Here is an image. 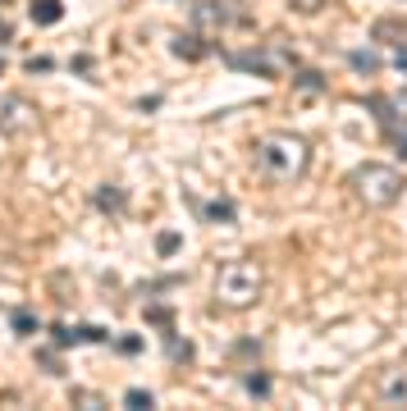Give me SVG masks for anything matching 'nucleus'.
Wrapping results in <instances>:
<instances>
[{"mask_svg": "<svg viewBox=\"0 0 407 411\" xmlns=\"http://www.w3.org/2000/svg\"><path fill=\"white\" fill-rule=\"evenodd\" d=\"M60 14H65V5H60V0H33V23H42V28L60 23Z\"/></svg>", "mask_w": 407, "mask_h": 411, "instance_id": "obj_6", "label": "nucleus"}, {"mask_svg": "<svg viewBox=\"0 0 407 411\" xmlns=\"http://www.w3.org/2000/svg\"><path fill=\"white\" fill-rule=\"evenodd\" d=\"M348 187L362 196L366 206H394L398 196H403V174L371 160V165H357V169L348 174Z\"/></svg>", "mask_w": 407, "mask_h": 411, "instance_id": "obj_1", "label": "nucleus"}, {"mask_svg": "<svg viewBox=\"0 0 407 411\" xmlns=\"http://www.w3.org/2000/svg\"><path fill=\"white\" fill-rule=\"evenodd\" d=\"M229 65H233V69H252V74H261V78H270V74L279 69L270 55H229Z\"/></svg>", "mask_w": 407, "mask_h": 411, "instance_id": "obj_5", "label": "nucleus"}, {"mask_svg": "<svg viewBox=\"0 0 407 411\" xmlns=\"http://www.w3.org/2000/svg\"><path fill=\"white\" fill-rule=\"evenodd\" d=\"M224 306H252L261 297V270H256L252 260H229L220 270V283H215Z\"/></svg>", "mask_w": 407, "mask_h": 411, "instance_id": "obj_2", "label": "nucleus"}, {"mask_svg": "<svg viewBox=\"0 0 407 411\" xmlns=\"http://www.w3.org/2000/svg\"><path fill=\"white\" fill-rule=\"evenodd\" d=\"M14 329H19V334H33V329H37V315L33 311H14Z\"/></svg>", "mask_w": 407, "mask_h": 411, "instance_id": "obj_10", "label": "nucleus"}, {"mask_svg": "<svg viewBox=\"0 0 407 411\" xmlns=\"http://www.w3.org/2000/svg\"><path fill=\"white\" fill-rule=\"evenodd\" d=\"M224 19V10H220V5H215V0H210V5H201V10H197V23H220Z\"/></svg>", "mask_w": 407, "mask_h": 411, "instance_id": "obj_12", "label": "nucleus"}, {"mask_svg": "<svg viewBox=\"0 0 407 411\" xmlns=\"http://www.w3.org/2000/svg\"><path fill=\"white\" fill-rule=\"evenodd\" d=\"M385 398H389V407H407V375L403 370H394L385 379Z\"/></svg>", "mask_w": 407, "mask_h": 411, "instance_id": "obj_7", "label": "nucleus"}, {"mask_svg": "<svg viewBox=\"0 0 407 411\" xmlns=\"http://www.w3.org/2000/svg\"><path fill=\"white\" fill-rule=\"evenodd\" d=\"M124 402H128V407H151V393H147V389H128V393H124Z\"/></svg>", "mask_w": 407, "mask_h": 411, "instance_id": "obj_14", "label": "nucleus"}, {"mask_svg": "<svg viewBox=\"0 0 407 411\" xmlns=\"http://www.w3.org/2000/svg\"><path fill=\"white\" fill-rule=\"evenodd\" d=\"M42 366H46V370H51V375H60V370H65V366H60V361H56V357H51V352H42Z\"/></svg>", "mask_w": 407, "mask_h": 411, "instance_id": "obj_19", "label": "nucleus"}, {"mask_svg": "<svg viewBox=\"0 0 407 411\" xmlns=\"http://www.w3.org/2000/svg\"><path fill=\"white\" fill-rule=\"evenodd\" d=\"M97 201L106 206V210H115V206H119V192H115V187H101V192H97Z\"/></svg>", "mask_w": 407, "mask_h": 411, "instance_id": "obj_17", "label": "nucleus"}, {"mask_svg": "<svg viewBox=\"0 0 407 411\" xmlns=\"http://www.w3.org/2000/svg\"><path fill=\"white\" fill-rule=\"evenodd\" d=\"M23 115H28V106L19 97H0V133H14L23 124Z\"/></svg>", "mask_w": 407, "mask_h": 411, "instance_id": "obj_4", "label": "nucleus"}, {"mask_svg": "<svg viewBox=\"0 0 407 411\" xmlns=\"http://www.w3.org/2000/svg\"><path fill=\"white\" fill-rule=\"evenodd\" d=\"M119 352H142V338L133 334V338H119Z\"/></svg>", "mask_w": 407, "mask_h": 411, "instance_id": "obj_18", "label": "nucleus"}, {"mask_svg": "<svg viewBox=\"0 0 407 411\" xmlns=\"http://www.w3.org/2000/svg\"><path fill=\"white\" fill-rule=\"evenodd\" d=\"M352 69H362V74H371V69H375V55H371V51H357V55H352Z\"/></svg>", "mask_w": 407, "mask_h": 411, "instance_id": "obj_15", "label": "nucleus"}, {"mask_svg": "<svg viewBox=\"0 0 407 411\" xmlns=\"http://www.w3.org/2000/svg\"><path fill=\"white\" fill-rule=\"evenodd\" d=\"M206 215H210V219H224V224H229V219H233V206H229V201H210V206H206Z\"/></svg>", "mask_w": 407, "mask_h": 411, "instance_id": "obj_11", "label": "nucleus"}, {"mask_svg": "<svg viewBox=\"0 0 407 411\" xmlns=\"http://www.w3.org/2000/svg\"><path fill=\"white\" fill-rule=\"evenodd\" d=\"M192 42H197V37H178V46H174V51L183 55V60H197V55H201V46H192Z\"/></svg>", "mask_w": 407, "mask_h": 411, "instance_id": "obj_13", "label": "nucleus"}, {"mask_svg": "<svg viewBox=\"0 0 407 411\" xmlns=\"http://www.w3.org/2000/svg\"><path fill=\"white\" fill-rule=\"evenodd\" d=\"M78 334V343H106V329L101 325H83V329H74Z\"/></svg>", "mask_w": 407, "mask_h": 411, "instance_id": "obj_9", "label": "nucleus"}, {"mask_svg": "<svg viewBox=\"0 0 407 411\" xmlns=\"http://www.w3.org/2000/svg\"><path fill=\"white\" fill-rule=\"evenodd\" d=\"M156 251H160V256L178 251V238H174V233H160V238H156Z\"/></svg>", "mask_w": 407, "mask_h": 411, "instance_id": "obj_16", "label": "nucleus"}, {"mask_svg": "<svg viewBox=\"0 0 407 411\" xmlns=\"http://www.w3.org/2000/svg\"><path fill=\"white\" fill-rule=\"evenodd\" d=\"M0 69H5V65H0Z\"/></svg>", "mask_w": 407, "mask_h": 411, "instance_id": "obj_21", "label": "nucleus"}, {"mask_svg": "<svg viewBox=\"0 0 407 411\" xmlns=\"http://www.w3.org/2000/svg\"><path fill=\"white\" fill-rule=\"evenodd\" d=\"M261 165L270 174H279V178H293V174H302V165H307V142L293 137V133L265 137L261 142Z\"/></svg>", "mask_w": 407, "mask_h": 411, "instance_id": "obj_3", "label": "nucleus"}, {"mask_svg": "<svg viewBox=\"0 0 407 411\" xmlns=\"http://www.w3.org/2000/svg\"><path fill=\"white\" fill-rule=\"evenodd\" d=\"M247 393H252V398H265V393H270V375H261V370L247 375Z\"/></svg>", "mask_w": 407, "mask_h": 411, "instance_id": "obj_8", "label": "nucleus"}, {"mask_svg": "<svg viewBox=\"0 0 407 411\" xmlns=\"http://www.w3.org/2000/svg\"><path fill=\"white\" fill-rule=\"evenodd\" d=\"M0 42H10V23H0Z\"/></svg>", "mask_w": 407, "mask_h": 411, "instance_id": "obj_20", "label": "nucleus"}]
</instances>
